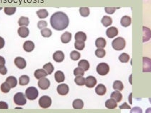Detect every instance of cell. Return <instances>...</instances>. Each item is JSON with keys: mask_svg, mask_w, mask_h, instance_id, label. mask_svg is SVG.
<instances>
[{"mask_svg": "<svg viewBox=\"0 0 151 113\" xmlns=\"http://www.w3.org/2000/svg\"><path fill=\"white\" fill-rule=\"evenodd\" d=\"M50 23L52 28L55 30L62 31L68 27L69 24V18L67 14L63 11H56L51 16Z\"/></svg>", "mask_w": 151, "mask_h": 113, "instance_id": "obj_1", "label": "cell"}, {"mask_svg": "<svg viewBox=\"0 0 151 113\" xmlns=\"http://www.w3.org/2000/svg\"><path fill=\"white\" fill-rule=\"evenodd\" d=\"M125 46V41L122 37H118L112 41V47L116 50H122Z\"/></svg>", "mask_w": 151, "mask_h": 113, "instance_id": "obj_2", "label": "cell"}, {"mask_svg": "<svg viewBox=\"0 0 151 113\" xmlns=\"http://www.w3.org/2000/svg\"><path fill=\"white\" fill-rule=\"evenodd\" d=\"M25 95L29 100H34L38 96V91L35 87H29L25 91Z\"/></svg>", "mask_w": 151, "mask_h": 113, "instance_id": "obj_3", "label": "cell"}, {"mask_svg": "<svg viewBox=\"0 0 151 113\" xmlns=\"http://www.w3.org/2000/svg\"><path fill=\"white\" fill-rule=\"evenodd\" d=\"M51 97H48V95H43L42 97H40L39 100H38L39 106L43 109L48 108L51 105Z\"/></svg>", "mask_w": 151, "mask_h": 113, "instance_id": "obj_4", "label": "cell"}, {"mask_svg": "<svg viewBox=\"0 0 151 113\" xmlns=\"http://www.w3.org/2000/svg\"><path fill=\"white\" fill-rule=\"evenodd\" d=\"M109 70H110V68L106 63H100L96 67V71L100 75H107L108 73Z\"/></svg>", "mask_w": 151, "mask_h": 113, "instance_id": "obj_5", "label": "cell"}, {"mask_svg": "<svg viewBox=\"0 0 151 113\" xmlns=\"http://www.w3.org/2000/svg\"><path fill=\"white\" fill-rule=\"evenodd\" d=\"M14 102L17 105H24L26 103V99L22 92H17L14 96Z\"/></svg>", "mask_w": 151, "mask_h": 113, "instance_id": "obj_6", "label": "cell"}, {"mask_svg": "<svg viewBox=\"0 0 151 113\" xmlns=\"http://www.w3.org/2000/svg\"><path fill=\"white\" fill-rule=\"evenodd\" d=\"M142 72H151V58L147 57L142 58Z\"/></svg>", "mask_w": 151, "mask_h": 113, "instance_id": "obj_7", "label": "cell"}, {"mask_svg": "<svg viewBox=\"0 0 151 113\" xmlns=\"http://www.w3.org/2000/svg\"><path fill=\"white\" fill-rule=\"evenodd\" d=\"M14 62L15 65L19 69H24L26 66V60L22 57H16V58H14Z\"/></svg>", "mask_w": 151, "mask_h": 113, "instance_id": "obj_8", "label": "cell"}, {"mask_svg": "<svg viewBox=\"0 0 151 113\" xmlns=\"http://www.w3.org/2000/svg\"><path fill=\"white\" fill-rule=\"evenodd\" d=\"M57 92L61 95H66L69 92V87L65 83L60 84L57 87Z\"/></svg>", "mask_w": 151, "mask_h": 113, "instance_id": "obj_9", "label": "cell"}, {"mask_svg": "<svg viewBox=\"0 0 151 113\" xmlns=\"http://www.w3.org/2000/svg\"><path fill=\"white\" fill-rule=\"evenodd\" d=\"M38 86L41 90H46L50 87V81L48 78L43 77L38 80Z\"/></svg>", "mask_w": 151, "mask_h": 113, "instance_id": "obj_10", "label": "cell"}, {"mask_svg": "<svg viewBox=\"0 0 151 113\" xmlns=\"http://www.w3.org/2000/svg\"><path fill=\"white\" fill-rule=\"evenodd\" d=\"M97 83V80L95 77L91 76H88L85 78V85L87 87H89V88H92L94 86L96 85Z\"/></svg>", "mask_w": 151, "mask_h": 113, "instance_id": "obj_11", "label": "cell"}, {"mask_svg": "<svg viewBox=\"0 0 151 113\" xmlns=\"http://www.w3.org/2000/svg\"><path fill=\"white\" fill-rule=\"evenodd\" d=\"M64 53L61 50H57L53 54V59L57 63H61L64 60Z\"/></svg>", "mask_w": 151, "mask_h": 113, "instance_id": "obj_12", "label": "cell"}, {"mask_svg": "<svg viewBox=\"0 0 151 113\" xmlns=\"http://www.w3.org/2000/svg\"><path fill=\"white\" fill-rule=\"evenodd\" d=\"M118 28L115 27V26H111V27L107 28L106 30V36L110 38L116 36L117 35H118Z\"/></svg>", "mask_w": 151, "mask_h": 113, "instance_id": "obj_13", "label": "cell"}, {"mask_svg": "<svg viewBox=\"0 0 151 113\" xmlns=\"http://www.w3.org/2000/svg\"><path fill=\"white\" fill-rule=\"evenodd\" d=\"M18 34L21 38H26L29 35V29L26 26H20L18 28Z\"/></svg>", "mask_w": 151, "mask_h": 113, "instance_id": "obj_14", "label": "cell"}, {"mask_svg": "<svg viewBox=\"0 0 151 113\" xmlns=\"http://www.w3.org/2000/svg\"><path fill=\"white\" fill-rule=\"evenodd\" d=\"M34 43L31 41H26L24 43V44H23V48L26 52H31L34 49Z\"/></svg>", "mask_w": 151, "mask_h": 113, "instance_id": "obj_15", "label": "cell"}, {"mask_svg": "<svg viewBox=\"0 0 151 113\" xmlns=\"http://www.w3.org/2000/svg\"><path fill=\"white\" fill-rule=\"evenodd\" d=\"M142 31H143V37H142V41L146 42L150 39L151 38V30L146 26L142 27Z\"/></svg>", "mask_w": 151, "mask_h": 113, "instance_id": "obj_16", "label": "cell"}, {"mask_svg": "<svg viewBox=\"0 0 151 113\" xmlns=\"http://www.w3.org/2000/svg\"><path fill=\"white\" fill-rule=\"evenodd\" d=\"M95 93L98 95H103L106 93V87L103 84H99L95 89Z\"/></svg>", "mask_w": 151, "mask_h": 113, "instance_id": "obj_17", "label": "cell"}, {"mask_svg": "<svg viewBox=\"0 0 151 113\" xmlns=\"http://www.w3.org/2000/svg\"><path fill=\"white\" fill-rule=\"evenodd\" d=\"M71 33L68 31H66L61 35V41L63 43H69L70 41L71 40Z\"/></svg>", "mask_w": 151, "mask_h": 113, "instance_id": "obj_18", "label": "cell"}, {"mask_svg": "<svg viewBox=\"0 0 151 113\" xmlns=\"http://www.w3.org/2000/svg\"><path fill=\"white\" fill-rule=\"evenodd\" d=\"M105 105L108 109H115L117 107V102L113 98L108 99L105 101Z\"/></svg>", "mask_w": 151, "mask_h": 113, "instance_id": "obj_19", "label": "cell"}, {"mask_svg": "<svg viewBox=\"0 0 151 113\" xmlns=\"http://www.w3.org/2000/svg\"><path fill=\"white\" fill-rule=\"evenodd\" d=\"M95 44L98 48H103L106 45V41L103 37H99L95 40Z\"/></svg>", "mask_w": 151, "mask_h": 113, "instance_id": "obj_20", "label": "cell"}, {"mask_svg": "<svg viewBox=\"0 0 151 113\" xmlns=\"http://www.w3.org/2000/svg\"><path fill=\"white\" fill-rule=\"evenodd\" d=\"M47 75V72L45 71L43 69H37L34 72V77L36 79H38V80L41 78H43V77H45Z\"/></svg>", "mask_w": 151, "mask_h": 113, "instance_id": "obj_21", "label": "cell"}, {"mask_svg": "<svg viewBox=\"0 0 151 113\" xmlns=\"http://www.w3.org/2000/svg\"><path fill=\"white\" fill-rule=\"evenodd\" d=\"M54 77L57 82H62L65 80L64 73L62 71H61V70H58V71L55 72Z\"/></svg>", "mask_w": 151, "mask_h": 113, "instance_id": "obj_22", "label": "cell"}, {"mask_svg": "<svg viewBox=\"0 0 151 113\" xmlns=\"http://www.w3.org/2000/svg\"><path fill=\"white\" fill-rule=\"evenodd\" d=\"M78 67H80V68L83 69L84 71H87V70H88V69L90 68L89 62H88L87 60H85V59H83V60H80V61L78 62Z\"/></svg>", "mask_w": 151, "mask_h": 113, "instance_id": "obj_23", "label": "cell"}, {"mask_svg": "<svg viewBox=\"0 0 151 113\" xmlns=\"http://www.w3.org/2000/svg\"><path fill=\"white\" fill-rule=\"evenodd\" d=\"M120 24L124 27H127L131 24V18L129 16H123L120 19Z\"/></svg>", "mask_w": 151, "mask_h": 113, "instance_id": "obj_24", "label": "cell"}, {"mask_svg": "<svg viewBox=\"0 0 151 113\" xmlns=\"http://www.w3.org/2000/svg\"><path fill=\"white\" fill-rule=\"evenodd\" d=\"M110 97L115 99L117 102H120V101L122 100V98H123V95L120 93V91H113V92L110 95Z\"/></svg>", "mask_w": 151, "mask_h": 113, "instance_id": "obj_25", "label": "cell"}, {"mask_svg": "<svg viewBox=\"0 0 151 113\" xmlns=\"http://www.w3.org/2000/svg\"><path fill=\"white\" fill-rule=\"evenodd\" d=\"M9 84L11 88H14L17 85V80L14 76H9L6 79V81Z\"/></svg>", "mask_w": 151, "mask_h": 113, "instance_id": "obj_26", "label": "cell"}, {"mask_svg": "<svg viewBox=\"0 0 151 113\" xmlns=\"http://www.w3.org/2000/svg\"><path fill=\"white\" fill-rule=\"evenodd\" d=\"M86 38H87L86 34H85L84 32H83V31H78L75 34L76 41H85Z\"/></svg>", "mask_w": 151, "mask_h": 113, "instance_id": "obj_27", "label": "cell"}, {"mask_svg": "<svg viewBox=\"0 0 151 113\" xmlns=\"http://www.w3.org/2000/svg\"><path fill=\"white\" fill-rule=\"evenodd\" d=\"M84 105L83 100L80 99H76L73 100V103H72V106L74 109H82Z\"/></svg>", "mask_w": 151, "mask_h": 113, "instance_id": "obj_28", "label": "cell"}, {"mask_svg": "<svg viewBox=\"0 0 151 113\" xmlns=\"http://www.w3.org/2000/svg\"><path fill=\"white\" fill-rule=\"evenodd\" d=\"M112 22H113V20H112V18L108 16H104L101 19L102 24H103L104 26H105V27L110 26Z\"/></svg>", "mask_w": 151, "mask_h": 113, "instance_id": "obj_29", "label": "cell"}, {"mask_svg": "<svg viewBox=\"0 0 151 113\" xmlns=\"http://www.w3.org/2000/svg\"><path fill=\"white\" fill-rule=\"evenodd\" d=\"M18 24L20 26H27L29 24V19L28 17L26 16H21L19 18V21H18Z\"/></svg>", "mask_w": 151, "mask_h": 113, "instance_id": "obj_30", "label": "cell"}, {"mask_svg": "<svg viewBox=\"0 0 151 113\" xmlns=\"http://www.w3.org/2000/svg\"><path fill=\"white\" fill-rule=\"evenodd\" d=\"M124 86L123 82H122L120 80H115L114 81L113 84V88L115 90H118V91H121L123 90Z\"/></svg>", "mask_w": 151, "mask_h": 113, "instance_id": "obj_31", "label": "cell"}, {"mask_svg": "<svg viewBox=\"0 0 151 113\" xmlns=\"http://www.w3.org/2000/svg\"><path fill=\"white\" fill-rule=\"evenodd\" d=\"M43 69L47 72L48 75H51L54 70V67L52 65L51 63H47L43 66Z\"/></svg>", "mask_w": 151, "mask_h": 113, "instance_id": "obj_32", "label": "cell"}, {"mask_svg": "<svg viewBox=\"0 0 151 113\" xmlns=\"http://www.w3.org/2000/svg\"><path fill=\"white\" fill-rule=\"evenodd\" d=\"M19 80L20 85H23V86L28 85V82H29V81H30L29 77L26 75H21V76L19 77Z\"/></svg>", "mask_w": 151, "mask_h": 113, "instance_id": "obj_33", "label": "cell"}, {"mask_svg": "<svg viewBox=\"0 0 151 113\" xmlns=\"http://www.w3.org/2000/svg\"><path fill=\"white\" fill-rule=\"evenodd\" d=\"M36 14H37L38 18H40L42 19V18H45L47 17V16H48V12L46 9H41L38 10V11H36Z\"/></svg>", "mask_w": 151, "mask_h": 113, "instance_id": "obj_34", "label": "cell"}, {"mask_svg": "<svg viewBox=\"0 0 151 113\" xmlns=\"http://www.w3.org/2000/svg\"><path fill=\"white\" fill-rule=\"evenodd\" d=\"M74 82L76 84L79 86H83L85 85V78L83 77V76H76L74 79Z\"/></svg>", "mask_w": 151, "mask_h": 113, "instance_id": "obj_35", "label": "cell"}, {"mask_svg": "<svg viewBox=\"0 0 151 113\" xmlns=\"http://www.w3.org/2000/svg\"><path fill=\"white\" fill-rule=\"evenodd\" d=\"M79 12L83 17H87L90 14V9L88 7H80Z\"/></svg>", "mask_w": 151, "mask_h": 113, "instance_id": "obj_36", "label": "cell"}, {"mask_svg": "<svg viewBox=\"0 0 151 113\" xmlns=\"http://www.w3.org/2000/svg\"><path fill=\"white\" fill-rule=\"evenodd\" d=\"M118 59L120 62H122V63H127L129 59H130V56H129V55L127 54V53H123L119 55Z\"/></svg>", "mask_w": 151, "mask_h": 113, "instance_id": "obj_37", "label": "cell"}, {"mask_svg": "<svg viewBox=\"0 0 151 113\" xmlns=\"http://www.w3.org/2000/svg\"><path fill=\"white\" fill-rule=\"evenodd\" d=\"M0 88H1V90L2 92H4V93H8V92L10 91L11 87H10L9 85L7 83V82H4L1 84V87H0Z\"/></svg>", "mask_w": 151, "mask_h": 113, "instance_id": "obj_38", "label": "cell"}, {"mask_svg": "<svg viewBox=\"0 0 151 113\" xmlns=\"http://www.w3.org/2000/svg\"><path fill=\"white\" fill-rule=\"evenodd\" d=\"M74 47L78 50H82L85 48L84 41H76L74 43Z\"/></svg>", "mask_w": 151, "mask_h": 113, "instance_id": "obj_39", "label": "cell"}, {"mask_svg": "<svg viewBox=\"0 0 151 113\" xmlns=\"http://www.w3.org/2000/svg\"><path fill=\"white\" fill-rule=\"evenodd\" d=\"M41 34L42 36L46 37V38H47V37H50L51 36L52 31H51V29H49V28H44L41 30Z\"/></svg>", "mask_w": 151, "mask_h": 113, "instance_id": "obj_40", "label": "cell"}, {"mask_svg": "<svg viewBox=\"0 0 151 113\" xmlns=\"http://www.w3.org/2000/svg\"><path fill=\"white\" fill-rule=\"evenodd\" d=\"M70 58L73 60H77L80 58V53L76 50H73L70 53Z\"/></svg>", "mask_w": 151, "mask_h": 113, "instance_id": "obj_41", "label": "cell"}, {"mask_svg": "<svg viewBox=\"0 0 151 113\" xmlns=\"http://www.w3.org/2000/svg\"><path fill=\"white\" fill-rule=\"evenodd\" d=\"M95 54L98 58H103L105 55V50L103 48H98L95 50Z\"/></svg>", "mask_w": 151, "mask_h": 113, "instance_id": "obj_42", "label": "cell"}, {"mask_svg": "<svg viewBox=\"0 0 151 113\" xmlns=\"http://www.w3.org/2000/svg\"><path fill=\"white\" fill-rule=\"evenodd\" d=\"M73 75L75 76H83V75H84V70L81 68H80V67L76 68L74 70H73Z\"/></svg>", "mask_w": 151, "mask_h": 113, "instance_id": "obj_43", "label": "cell"}, {"mask_svg": "<svg viewBox=\"0 0 151 113\" xmlns=\"http://www.w3.org/2000/svg\"><path fill=\"white\" fill-rule=\"evenodd\" d=\"M4 13L7 15L14 14L16 11V7H5L4 9Z\"/></svg>", "mask_w": 151, "mask_h": 113, "instance_id": "obj_44", "label": "cell"}, {"mask_svg": "<svg viewBox=\"0 0 151 113\" xmlns=\"http://www.w3.org/2000/svg\"><path fill=\"white\" fill-rule=\"evenodd\" d=\"M48 25L47 22H46V21H43V20H41V21H39L37 23V26L38 28H39V29H43V28H44L45 27H46Z\"/></svg>", "mask_w": 151, "mask_h": 113, "instance_id": "obj_45", "label": "cell"}, {"mask_svg": "<svg viewBox=\"0 0 151 113\" xmlns=\"http://www.w3.org/2000/svg\"><path fill=\"white\" fill-rule=\"evenodd\" d=\"M116 9H117L116 7H105V12L108 13L109 14H113Z\"/></svg>", "mask_w": 151, "mask_h": 113, "instance_id": "obj_46", "label": "cell"}, {"mask_svg": "<svg viewBox=\"0 0 151 113\" xmlns=\"http://www.w3.org/2000/svg\"><path fill=\"white\" fill-rule=\"evenodd\" d=\"M130 113H142V110L140 107L136 106V107H134L133 108L130 109Z\"/></svg>", "mask_w": 151, "mask_h": 113, "instance_id": "obj_47", "label": "cell"}, {"mask_svg": "<svg viewBox=\"0 0 151 113\" xmlns=\"http://www.w3.org/2000/svg\"><path fill=\"white\" fill-rule=\"evenodd\" d=\"M7 73V68L5 65H1L0 66V74L1 75H6Z\"/></svg>", "mask_w": 151, "mask_h": 113, "instance_id": "obj_48", "label": "cell"}, {"mask_svg": "<svg viewBox=\"0 0 151 113\" xmlns=\"http://www.w3.org/2000/svg\"><path fill=\"white\" fill-rule=\"evenodd\" d=\"M9 106L6 102L4 101H0V109H8Z\"/></svg>", "mask_w": 151, "mask_h": 113, "instance_id": "obj_49", "label": "cell"}, {"mask_svg": "<svg viewBox=\"0 0 151 113\" xmlns=\"http://www.w3.org/2000/svg\"><path fill=\"white\" fill-rule=\"evenodd\" d=\"M119 108L120 109H130L131 107H130V105H128V104H127V102H124L123 104H121V105L119 106Z\"/></svg>", "mask_w": 151, "mask_h": 113, "instance_id": "obj_50", "label": "cell"}, {"mask_svg": "<svg viewBox=\"0 0 151 113\" xmlns=\"http://www.w3.org/2000/svg\"><path fill=\"white\" fill-rule=\"evenodd\" d=\"M5 45V41L2 37L0 36V49H1L2 48H4Z\"/></svg>", "mask_w": 151, "mask_h": 113, "instance_id": "obj_51", "label": "cell"}, {"mask_svg": "<svg viewBox=\"0 0 151 113\" xmlns=\"http://www.w3.org/2000/svg\"><path fill=\"white\" fill-rule=\"evenodd\" d=\"M5 63H6V60H5L4 58L0 55V66L1 65H4Z\"/></svg>", "mask_w": 151, "mask_h": 113, "instance_id": "obj_52", "label": "cell"}, {"mask_svg": "<svg viewBox=\"0 0 151 113\" xmlns=\"http://www.w3.org/2000/svg\"><path fill=\"white\" fill-rule=\"evenodd\" d=\"M132 93H130V95H129V97H128V100H129V102H130V104H132Z\"/></svg>", "mask_w": 151, "mask_h": 113, "instance_id": "obj_53", "label": "cell"}, {"mask_svg": "<svg viewBox=\"0 0 151 113\" xmlns=\"http://www.w3.org/2000/svg\"><path fill=\"white\" fill-rule=\"evenodd\" d=\"M145 113H151V107L147 108L146 110H145Z\"/></svg>", "mask_w": 151, "mask_h": 113, "instance_id": "obj_54", "label": "cell"}, {"mask_svg": "<svg viewBox=\"0 0 151 113\" xmlns=\"http://www.w3.org/2000/svg\"><path fill=\"white\" fill-rule=\"evenodd\" d=\"M131 77H132V75H130V83H132V81H131Z\"/></svg>", "mask_w": 151, "mask_h": 113, "instance_id": "obj_55", "label": "cell"}, {"mask_svg": "<svg viewBox=\"0 0 151 113\" xmlns=\"http://www.w3.org/2000/svg\"><path fill=\"white\" fill-rule=\"evenodd\" d=\"M149 101H150V102L151 103V98H149Z\"/></svg>", "mask_w": 151, "mask_h": 113, "instance_id": "obj_56", "label": "cell"}]
</instances>
